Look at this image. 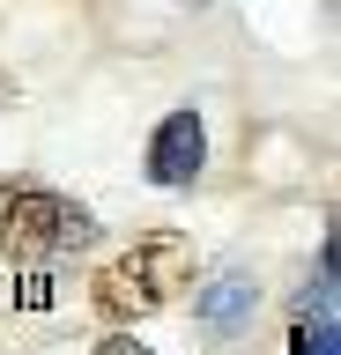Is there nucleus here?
<instances>
[{
    "label": "nucleus",
    "instance_id": "obj_1",
    "mask_svg": "<svg viewBox=\"0 0 341 355\" xmlns=\"http://www.w3.org/2000/svg\"><path fill=\"white\" fill-rule=\"evenodd\" d=\"M193 274H201L193 237L185 230H149V237H134L119 259H104L90 274V311L104 326H141V318H156V311L178 304L185 288H193Z\"/></svg>",
    "mask_w": 341,
    "mask_h": 355
},
{
    "label": "nucleus",
    "instance_id": "obj_2",
    "mask_svg": "<svg viewBox=\"0 0 341 355\" xmlns=\"http://www.w3.org/2000/svg\"><path fill=\"white\" fill-rule=\"evenodd\" d=\"M97 237H104V222L82 200H67L60 185H45V178H0V259L60 266V259H82Z\"/></svg>",
    "mask_w": 341,
    "mask_h": 355
},
{
    "label": "nucleus",
    "instance_id": "obj_3",
    "mask_svg": "<svg viewBox=\"0 0 341 355\" xmlns=\"http://www.w3.org/2000/svg\"><path fill=\"white\" fill-rule=\"evenodd\" d=\"M141 178L163 185V193H193V185L208 178V119H201L193 104L156 119L149 148H141Z\"/></svg>",
    "mask_w": 341,
    "mask_h": 355
},
{
    "label": "nucleus",
    "instance_id": "obj_4",
    "mask_svg": "<svg viewBox=\"0 0 341 355\" xmlns=\"http://www.w3.org/2000/svg\"><path fill=\"white\" fill-rule=\"evenodd\" d=\"M252 304H260L252 266L223 259V266H208V274H193V326H201V340H215V348L252 326Z\"/></svg>",
    "mask_w": 341,
    "mask_h": 355
},
{
    "label": "nucleus",
    "instance_id": "obj_5",
    "mask_svg": "<svg viewBox=\"0 0 341 355\" xmlns=\"http://www.w3.org/2000/svg\"><path fill=\"white\" fill-rule=\"evenodd\" d=\"M290 355H341V318H290Z\"/></svg>",
    "mask_w": 341,
    "mask_h": 355
},
{
    "label": "nucleus",
    "instance_id": "obj_6",
    "mask_svg": "<svg viewBox=\"0 0 341 355\" xmlns=\"http://www.w3.org/2000/svg\"><path fill=\"white\" fill-rule=\"evenodd\" d=\"M97 355H149V348H141V340H134V333H126V326H119V333H112V340H104V348H97Z\"/></svg>",
    "mask_w": 341,
    "mask_h": 355
},
{
    "label": "nucleus",
    "instance_id": "obj_7",
    "mask_svg": "<svg viewBox=\"0 0 341 355\" xmlns=\"http://www.w3.org/2000/svg\"><path fill=\"white\" fill-rule=\"evenodd\" d=\"M178 8H208V0H178Z\"/></svg>",
    "mask_w": 341,
    "mask_h": 355
}]
</instances>
